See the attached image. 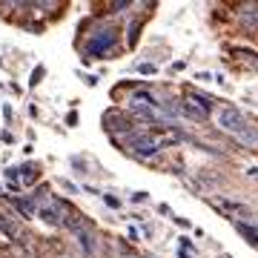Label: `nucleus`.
Returning a JSON list of instances; mask_svg holds the SVG:
<instances>
[{
  "label": "nucleus",
  "instance_id": "f257e3e1",
  "mask_svg": "<svg viewBox=\"0 0 258 258\" xmlns=\"http://www.w3.org/2000/svg\"><path fill=\"white\" fill-rule=\"evenodd\" d=\"M215 120H218V126H221L224 132L235 135L244 147H255L258 144V132H252V126L247 123V118H244L238 109L227 106V109H221L218 115H215Z\"/></svg>",
  "mask_w": 258,
  "mask_h": 258
}]
</instances>
